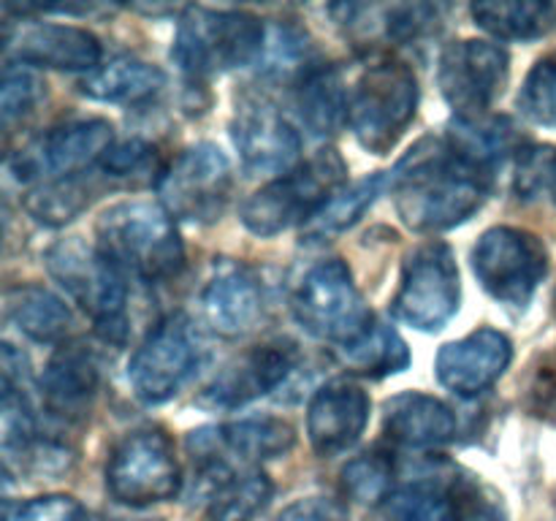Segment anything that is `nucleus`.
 Returning <instances> with one entry per match:
<instances>
[{
	"label": "nucleus",
	"instance_id": "1",
	"mask_svg": "<svg viewBox=\"0 0 556 521\" xmlns=\"http://www.w3.org/2000/svg\"><path fill=\"white\" fill-rule=\"evenodd\" d=\"M497 174L462 157L445 136H424L389 174L400 220L418 233H438L470 220Z\"/></svg>",
	"mask_w": 556,
	"mask_h": 521
},
{
	"label": "nucleus",
	"instance_id": "2",
	"mask_svg": "<svg viewBox=\"0 0 556 521\" xmlns=\"http://www.w3.org/2000/svg\"><path fill=\"white\" fill-rule=\"evenodd\" d=\"M96 247L125 277L157 285L177 277L185 266V247L174 217L163 204L123 201L98 217Z\"/></svg>",
	"mask_w": 556,
	"mask_h": 521
},
{
	"label": "nucleus",
	"instance_id": "3",
	"mask_svg": "<svg viewBox=\"0 0 556 521\" xmlns=\"http://www.w3.org/2000/svg\"><path fill=\"white\" fill-rule=\"evenodd\" d=\"M342 188H348V163L334 147H326L255 190L239 209V220L255 237H277L288 228L307 226Z\"/></svg>",
	"mask_w": 556,
	"mask_h": 521
},
{
	"label": "nucleus",
	"instance_id": "4",
	"mask_svg": "<svg viewBox=\"0 0 556 521\" xmlns=\"http://www.w3.org/2000/svg\"><path fill=\"white\" fill-rule=\"evenodd\" d=\"M264 49V22L250 11L188 5L174 33L172 60L190 79H204L255 63Z\"/></svg>",
	"mask_w": 556,
	"mask_h": 521
},
{
	"label": "nucleus",
	"instance_id": "5",
	"mask_svg": "<svg viewBox=\"0 0 556 521\" xmlns=\"http://www.w3.org/2000/svg\"><path fill=\"white\" fill-rule=\"evenodd\" d=\"M49 275L85 309L98 336L112 345L128 340V285L125 275L98 247L79 237L60 239L43 255Z\"/></svg>",
	"mask_w": 556,
	"mask_h": 521
},
{
	"label": "nucleus",
	"instance_id": "6",
	"mask_svg": "<svg viewBox=\"0 0 556 521\" xmlns=\"http://www.w3.org/2000/svg\"><path fill=\"white\" fill-rule=\"evenodd\" d=\"M418 79L400 60H378L358 76L348 103V128L372 155H389L413 123Z\"/></svg>",
	"mask_w": 556,
	"mask_h": 521
},
{
	"label": "nucleus",
	"instance_id": "7",
	"mask_svg": "<svg viewBox=\"0 0 556 521\" xmlns=\"http://www.w3.org/2000/svg\"><path fill=\"white\" fill-rule=\"evenodd\" d=\"M291 309L307 334L329 342L334 351L358 340L375 320L372 309L353 282L351 269L340 258L320 260L299 280Z\"/></svg>",
	"mask_w": 556,
	"mask_h": 521
},
{
	"label": "nucleus",
	"instance_id": "8",
	"mask_svg": "<svg viewBox=\"0 0 556 521\" xmlns=\"http://www.w3.org/2000/svg\"><path fill=\"white\" fill-rule=\"evenodd\" d=\"M182 486L177 450L163 429L147 427L128 432L106 461V492L128 508L174 499Z\"/></svg>",
	"mask_w": 556,
	"mask_h": 521
},
{
	"label": "nucleus",
	"instance_id": "9",
	"mask_svg": "<svg viewBox=\"0 0 556 521\" xmlns=\"http://www.w3.org/2000/svg\"><path fill=\"white\" fill-rule=\"evenodd\" d=\"M470 264L489 296L505 307L527 309L548 271V253L535 233L494 226L476 242Z\"/></svg>",
	"mask_w": 556,
	"mask_h": 521
},
{
	"label": "nucleus",
	"instance_id": "10",
	"mask_svg": "<svg viewBox=\"0 0 556 521\" xmlns=\"http://www.w3.org/2000/svg\"><path fill=\"white\" fill-rule=\"evenodd\" d=\"M462 302L459 266L445 242H427L402 264L400 291L391 298V313L416 331H440Z\"/></svg>",
	"mask_w": 556,
	"mask_h": 521
},
{
	"label": "nucleus",
	"instance_id": "11",
	"mask_svg": "<svg viewBox=\"0 0 556 521\" xmlns=\"http://www.w3.org/2000/svg\"><path fill=\"white\" fill-rule=\"evenodd\" d=\"M233 174L220 147L201 141L174 157L157 182L163 209L177 220L215 223L231 199Z\"/></svg>",
	"mask_w": 556,
	"mask_h": 521
},
{
	"label": "nucleus",
	"instance_id": "12",
	"mask_svg": "<svg viewBox=\"0 0 556 521\" xmlns=\"http://www.w3.org/2000/svg\"><path fill=\"white\" fill-rule=\"evenodd\" d=\"M112 147V123L101 117L68 119L16 150L9 157V171L20 182L76 177V174H85L87 168H96Z\"/></svg>",
	"mask_w": 556,
	"mask_h": 521
},
{
	"label": "nucleus",
	"instance_id": "13",
	"mask_svg": "<svg viewBox=\"0 0 556 521\" xmlns=\"http://www.w3.org/2000/svg\"><path fill=\"white\" fill-rule=\"evenodd\" d=\"M199 334L188 315H166L152 326L150 334L130 356V389L147 405H163L182 389L185 380L199 367Z\"/></svg>",
	"mask_w": 556,
	"mask_h": 521
},
{
	"label": "nucleus",
	"instance_id": "14",
	"mask_svg": "<svg viewBox=\"0 0 556 521\" xmlns=\"http://www.w3.org/2000/svg\"><path fill=\"white\" fill-rule=\"evenodd\" d=\"M510 58L503 47L481 38L448 43L440 54L438 85L456 117H483L508 85Z\"/></svg>",
	"mask_w": 556,
	"mask_h": 521
},
{
	"label": "nucleus",
	"instance_id": "15",
	"mask_svg": "<svg viewBox=\"0 0 556 521\" xmlns=\"http://www.w3.org/2000/svg\"><path fill=\"white\" fill-rule=\"evenodd\" d=\"M296 445V432L282 418H242V421L223 423V427L199 429L188 434V450L199 461L204 478L233 475L228 459L239 465H255L264 459L286 456Z\"/></svg>",
	"mask_w": 556,
	"mask_h": 521
},
{
	"label": "nucleus",
	"instance_id": "16",
	"mask_svg": "<svg viewBox=\"0 0 556 521\" xmlns=\"http://www.w3.org/2000/svg\"><path fill=\"white\" fill-rule=\"evenodd\" d=\"M302 353L291 340H269L233 358L199 396L210 410H233L280 389L296 372Z\"/></svg>",
	"mask_w": 556,
	"mask_h": 521
},
{
	"label": "nucleus",
	"instance_id": "17",
	"mask_svg": "<svg viewBox=\"0 0 556 521\" xmlns=\"http://www.w3.org/2000/svg\"><path fill=\"white\" fill-rule=\"evenodd\" d=\"M231 139L248 171L288 174L296 168L293 163L302 150V139L296 128L264 96H244L237 103Z\"/></svg>",
	"mask_w": 556,
	"mask_h": 521
},
{
	"label": "nucleus",
	"instance_id": "18",
	"mask_svg": "<svg viewBox=\"0 0 556 521\" xmlns=\"http://www.w3.org/2000/svg\"><path fill=\"white\" fill-rule=\"evenodd\" d=\"M510 361H514V342L503 331L481 326L462 340L445 342L434 358V372L445 389L470 399L492 389Z\"/></svg>",
	"mask_w": 556,
	"mask_h": 521
},
{
	"label": "nucleus",
	"instance_id": "19",
	"mask_svg": "<svg viewBox=\"0 0 556 521\" xmlns=\"http://www.w3.org/2000/svg\"><path fill=\"white\" fill-rule=\"evenodd\" d=\"M266 296L258 275L239 260H220L201 291V315L217 336L237 340L264 318Z\"/></svg>",
	"mask_w": 556,
	"mask_h": 521
},
{
	"label": "nucleus",
	"instance_id": "20",
	"mask_svg": "<svg viewBox=\"0 0 556 521\" xmlns=\"http://www.w3.org/2000/svg\"><path fill=\"white\" fill-rule=\"evenodd\" d=\"M369 423V396L351 380H331L315 391L307 407V437L318 456L345 454Z\"/></svg>",
	"mask_w": 556,
	"mask_h": 521
},
{
	"label": "nucleus",
	"instance_id": "21",
	"mask_svg": "<svg viewBox=\"0 0 556 521\" xmlns=\"http://www.w3.org/2000/svg\"><path fill=\"white\" fill-rule=\"evenodd\" d=\"M9 63L54 71H92L101 65V41L85 27L33 22L16 38H5Z\"/></svg>",
	"mask_w": 556,
	"mask_h": 521
},
{
	"label": "nucleus",
	"instance_id": "22",
	"mask_svg": "<svg viewBox=\"0 0 556 521\" xmlns=\"http://www.w3.org/2000/svg\"><path fill=\"white\" fill-rule=\"evenodd\" d=\"M43 407L63 421H76L90 410L101 385L98 358L85 342H63L43 367L41 380Z\"/></svg>",
	"mask_w": 556,
	"mask_h": 521
},
{
	"label": "nucleus",
	"instance_id": "23",
	"mask_svg": "<svg viewBox=\"0 0 556 521\" xmlns=\"http://www.w3.org/2000/svg\"><path fill=\"white\" fill-rule=\"evenodd\" d=\"M383 434L400 448H438L456 437V416L438 396L402 391L386 402Z\"/></svg>",
	"mask_w": 556,
	"mask_h": 521
},
{
	"label": "nucleus",
	"instance_id": "24",
	"mask_svg": "<svg viewBox=\"0 0 556 521\" xmlns=\"http://www.w3.org/2000/svg\"><path fill=\"white\" fill-rule=\"evenodd\" d=\"M348 103L351 96L345 90L340 68L329 63H313L293 81V106L309 136L326 139L337 134L342 123H348Z\"/></svg>",
	"mask_w": 556,
	"mask_h": 521
},
{
	"label": "nucleus",
	"instance_id": "25",
	"mask_svg": "<svg viewBox=\"0 0 556 521\" xmlns=\"http://www.w3.org/2000/svg\"><path fill=\"white\" fill-rule=\"evenodd\" d=\"M3 309L9 323L38 345H63L74 329V313L68 304L36 282L11 285L5 291Z\"/></svg>",
	"mask_w": 556,
	"mask_h": 521
},
{
	"label": "nucleus",
	"instance_id": "26",
	"mask_svg": "<svg viewBox=\"0 0 556 521\" xmlns=\"http://www.w3.org/2000/svg\"><path fill=\"white\" fill-rule=\"evenodd\" d=\"M372 521H467L456 492V470L451 475L438 472L434 478H418L391 492L375 508Z\"/></svg>",
	"mask_w": 556,
	"mask_h": 521
},
{
	"label": "nucleus",
	"instance_id": "27",
	"mask_svg": "<svg viewBox=\"0 0 556 521\" xmlns=\"http://www.w3.org/2000/svg\"><path fill=\"white\" fill-rule=\"evenodd\" d=\"M448 144L476 166L497 174L510 155H519L525 147L519 128L505 114H483V117H454L445 128Z\"/></svg>",
	"mask_w": 556,
	"mask_h": 521
},
{
	"label": "nucleus",
	"instance_id": "28",
	"mask_svg": "<svg viewBox=\"0 0 556 521\" xmlns=\"http://www.w3.org/2000/svg\"><path fill=\"white\" fill-rule=\"evenodd\" d=\"M163 85L166 74L157 65L134 54H117L87 74L79 81V92L103 103H139L155 96Z\"/></svg>",
	"mask_w": 556,
	"mask_h": 521
},
{
	"label": "nucleus",
	"instance_id": "29",
	"mask_svg": "<svg viewBox=\"0 0 556 521\" xmlns=\"http://www.w3.org/2000/svg\"><path fill=\"white\" fill-rule=\"evenodd\" d=\"M470 14L500 41H538L556 27V5L546 0H486L472 3Z\"/></svg>",
	"mask_w": 556,
	"mask_h": 521
},
{
	"label": "nucleus",
	"instance_id": "30",
	"mask_svg": "<svg viewBox=\"0 0 556 521\" xmlns=\"http://www.w3.org/2000/svg\"><path fill=\"white\" fill-rule=\"evenodd\" d=\"M337 358L342 361V367L362 378H389V374H400L410 367L407 342L402 340L394 326L383 323V320H372V326L358 340L345 347H337Z\"/></svg>",
	"mask_w": 556,
	"mask_h": 521
},
{
	"label": "nucleus",
	"instance_id": "31",
	"mask_svg": "<svg viewBox=\"0 0 556 521\" xmlns=\"http://www.w3.org/2000/svg\"><path fill=\"white\" fill-rule=\"evenodd\" d=\"M98 171V168H96ZM101 174H76V177H60L49 179V182L36 185L30 193L25 195V212L41 226L60 228L65 223L76 220L92 199L98 195L101 185H98Z\"/></svg>",
	"mask_w": 556,
	"mask_h": 521
},
{
	"label": "nucleus",
	"instance_id": "32",
	"mask_svg": "<svg viewBox=\"0 0 556 521\" xmlns=\"http://www.w3.org/2000/svg\"><path fill=\"white\" fill-rule=\"evenodd\" d=\"M389 188V174H372V177H364L358 182H353L351 188H342L313 220L304 226L302 239L304 242H326V239L337 237V233L348 231L351 226H356L364 217V212L378 201V195Z\"/></svg>",
	"mask_w": 556,
	"mask_h": 521
},
{
	"label": "nucleus",
	"instance_id": "33",
	"mask_svg": "<svg viewBox=\"0 0 556 521\" xmlns=\"http://www.w3.org/2000/svg\"><path fill=\"white\" fill-rule=\"evenodd\" d=\"M275 486L269 475L258 470L233 472L217 483L210 494V521H253L269 505Z\"/></svg>",
	"mask_w": 556,
	"mask_h": 521
},
{
	"label": "nucleus",
	"instance_id": "34",
	"mask_svg": "<svg viewBox=\"0 0 556 521\" xmlns=\"http://www.w3.org/2000/svg\"><path fill=\"white\" fill-rule=\"evenodd\" d=\"M98 171L106 177V182L125 185V188H144V185L161 182L166 168H161L155 147L141 139H128L114 144L101 157Z\"/></svg>",
	"mask_w": 556,
	"mask_h": 521
},
{
	"label": "nucleus",
	"instance_id": "35",
	"mask_svg": "<svg viewBox=\"0 0 556 521\" xmlns=\"http://www.w3.org/2000/svg\"><path fill=\"white\" fill-rule=\"evenodd\" d=\"M394 456L389 450H367L356 456L342 470V492L362 505L378 508L391 492H394Z\"/></svg>",
	"mask_w": 556,
	"mask_h": 521
},
{
	"label": "nucleus",
	"instance_id": "36",
	"mask_svg": "<svg viewBox=\"0 0 556 521\" xmlns=\"http://www.w3.org/2000/svg\"><path fill=\"white\" fill-rule=\"evenodd\" d=\"M516 106L530 123L556 128V58H543L532 65Z\"/></svg>",
	"mask_w": 556,
	"mask_h": 521
},
{
	"label": "nucleus",
	"instance_id": "37",
	"mask_svg": "<svg viewBox=\"0 0 556 521\" xmlns=\"http://www.w3.org/2000/svg\"><path fill=\"white\" fill-rule=\"evenodd\" d=\"M41 96L43 85L30 71H25V65L5 63L3 81H0V117L5 125L30 114L36 103L41 101Z\"/></svg>",
	"mask_w": 556,
	"mask_h": 521
},
{
	"label": "nucleus",
	"instance_id": "38",
	"mask_svg": "<svg viewBox=\"0 0 556 521\" xmlns=\"http://www.w3.org/2000/svg\"><path fill=\"white\" fill-rule=\"evenodd\" d=\"M386 36L396 43H416L440 30V5L405 3L386 9Z\"/></svg>",
	"mask_w": 556,
	"mask_h": 521
},
{
	"label": "nucleus",
	"instance_id": "39",
	"mask_svg": "<svg viewBox=\"0 0 556 521\" xmlns=\"http://www.w3.org/2000/svg\"><path fill=\"white\" fill-rule=\"evenodd\" d=\"M3 521H87V513L74 497L49 494V497H33L16 505L5 503Z\"/></svg>",
	"mask_w": 556,
	"mask_h": 521
},
{
	"label": "nucleus",
	"instance_id": "40",
	"mask_svg": "<svg viewBox=\"0 0 556 521\" xmlns=\"http://www.w3.org/2000/svg\"><path fill=\"white\" fill-rule=\"evenodd\" d=\"M14 456H20V472H27L33 481H38V478L63 475V472H68L71 461H74L71 450H65L63 445L49 443V440L41 437H33L27 445L5 454V461H11Z\"/></svg>",
	"mask_w": 556,
	"mask_h": 521
},
{
	"label": "nucleus",
	"instance_id": "41",
	"mask_svg": "<svg viewBox=\"0 0 556 521\" xmlns=\"http://www.w3.org/2000/svg\"><path fill=\"white\" fill-rule=\"evenodd\" d=\"M277 521H351V513L340 499L304 497L288 505Z\"/></svg>",
	"mask_w": 556,
	"mask_h": 521
},
{
	"label": "nucleus",
	"instance_id": "42",
	"mask_svg": "<svg viewBox=\"0 0 556 521\" xmlns=\"http://www.w3.org/2000/svg\"><path fill=\"white\" fill-rule=\"evenodd\" d=\"M530 399H535V410H546L556 402V353L543 358L541 372L535 374V383L530 389Z\"/></svg>",
	"mask_w": 556,
	"mask_h": 521
},
{
	"label": "nucleus",
	"instance_id": "43",
	"mask_svg": "<svg viewBox=\"0 0 556 521\" xmlns=\"http://www.w3.org/2000/svg\"><path fill=\"white\" fill-rule=\"evenodd\" d=\"M548 195H552V201L556 204V157H554V168H552V179H548Z\"/></svg>",
	"mask_w": 556,
	"mask_h": 521
},
{
	"label": "nucleus",
	"instance_id": "44",
	"mask_svg": "<svg viewBox=\"0 0 556 521\" xmlns=\"http://www.w3.org/2000/svg\"><path fill=\"white\" fill-rule=\"evenodd\" d=\"M552 309H554V318H556V291H554V304H552Z\"/></svg>",
	"mask_w": 556,
	"mask_h": 521
},
{
	"label": "nucleus",
	"instance_id": "45",
	"mask_svg": "<svg viewBox=\"0 0 556 521\" xmlns=\"http://www.w3.org/2000/svg\"><path fill=\"white\" fill-rule=\"evenodd\" d=\"M87 521H90V519H87Z\"/></svg>",
	"mask_w": 556,
	"mask_h": 521
}]
</instances>
